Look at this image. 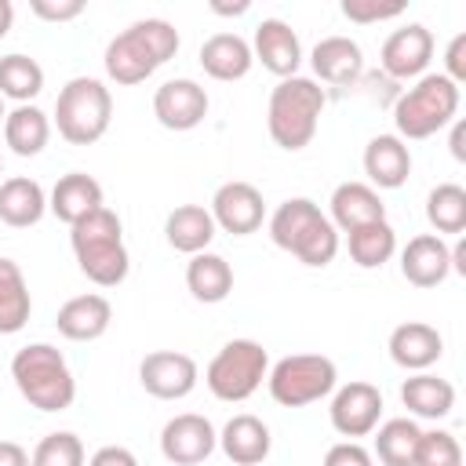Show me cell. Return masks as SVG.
I'll return each instance as SVG.
<instances>
[{"mask_svg": "<svg viewBox=\"0 0 466 466\" xmlns=\"http://www.w3.org/2000/svg\"><path fill=\"white\" fill-rule=\"evenodd\" d=\"M44 91V66L29 55H4L0 58V98L29 106Z\"/></svg>", "mask_w": 466, "mask_h": 466, "instance_id": "cell-34", "label": "cell"}, {"mask_svg": "<svg viewBox=\"0 0 466 466\" xmlns=\"http://www.w3.org/2000/svg\"><path fill=\"white\" fill-rule=\"evenodd\" d=\"M0 466H33V462L18 441H0Z\"/></svg>", "mask_w": 466, "mask_h": 466, "instance_id": "cell-43", "label": "cell"}, {"mask_svg": "<svg viewBox=\"0 0 466 466\" xmlns=\"http://www.w3.org/2000/svg\"><path fill=\"white\" fill-rule=\"evenodd\" d=\"M84 0H29V11L44 22H73L84 15Z\"/></svg>", "mask_w": 466, "mask_h": 466, "instance_id": "cell-40", "label": "cell"}, {"mask_svg": "<svg viewBox=\"0 0 466 466\" xmlns=\"http://www.w3.org/2000/svg\"><path fill=\"white\" fill-rule=\"evenodd\" d=\"M328 419H331L335 433H342L346 441H357V437L375 433V426L382 419V393H379V386H371L364 379H353L346 386H335L331 390Z\"/></svg>", "mask_w": 466, "mask_h": 466, "instance_id": "cell-10", "label": "cell"}, {"mask_svg": "<svg viewBox=\"0 0 466 466\" xmlns=\"http://www.w3.org/2000/svg\"><path fill=\"white\" fill-rule=\"evenodd\" d=\"M218 448V433L208 415L182 411L164 422L160 430V455L175 466H200Z\"/></svg>", "mask_w": 466, "mask_h": 466, "instance_id": "cell-12", "label": "cell"}, {"mask_svg": "<svg viewBox=\"0 0 466 466\" xmlns=\"http://www.w3.org/2000/svg\"><path fill=\"white\" fill-rule=\"evenodd\" d=\"M433 58V33L422 22H408L382 40L379 62L393 80H419Z\"/></svg>", "mask_w": 466, "mask_h": 466, "instance_id": "cell-14", "label": "cell"}, {"mask_svg": "<svg viewBox=\"0 0 466 466\" xmlns=\"http://www.w3.org/2000/svg\"><path fill=\"white\" fill-rule=\"evenodd\" d=\"M102 204H106L102 182L91 178V175H84V171H69V175H62V178L55 182L51 197H47V211H51L58 222H66V226L80 222L84 215L98 211Z\"/></svg>", "mask_w": 466, "mask_h": 466, "instance_id": "cell-23", "label": "cell"}, {"mask_svg": "<svg viewBox=\"0 0 466 466\" xmlns=\"http://www.w3.org/2000/svg\"><path fill=\"white\" fill-rule=\"evenodd\" d=\"M11 379L36 411H66L76 397V379L51 342H29L11 357Z\"/></svg>", "mask_w": 466, "mask_h": 466, "instance_id": "cell-5", "label": "cell"}, {"mask_svg": "<svg viewBox=\"0 0 466 466\" xmlns=\"http://www.w3.org/2000/svg\"><path fill=\"white\" fill-rule=\"evenodd\" d=\"M328 208H331V215H328L331 226L342 229V233L386 218V204H382L379 189H371L368 182H339V186L331 189Z\"/></svg>", "mask_w": 466, "mask_h": 466, "instance_id": "cell-22", "label": "cell"}, {"mask_svg": "<svg viewBox=\"0 0 466 466\" xmlns=\"http://www.w3.org/2000/svg\"><path fill=\"white\" fill-rule=\"evenodd\" d=\"M33 313L29 284L15 258H0V335H15L25 328Z\"/></svg>", "mask_w": 466, "mask_h": 466, "instance_id": "cell-31", "label": "cell"}, {"mask_svg": "<svg viewBox=\"0 0 466 466\" xmlns=\"http://www.w3.org/2000/svg\"><path fill=\"white\" fill-rule=\"evenodd\" d=\"M451 157L466 160V124L462 120H451Z\"/></svg>", "mask_w": 466, "mask_h": 466, "instance_id": "cell-44", "label": "cell"}, {"mask_svg": "<svg viewBox=\"0 0 466 466\" xmlns=\"http://www.w3.org/2000/svg\"><path fill=\"white\" fill-rule=\"evenodd\" d=\"M441 353H444V339L426 320H404L390 331V357L404 371H426L441 360Z\"/></svg>", "mask_w": 466, "mask_h": 466, "instance_id": "cell-19", "label": "cell"}, {"mask_svg": "<svg viewBox=\"0 0 466 466\" xmlns=\"http://www.w3.org/2000/svg\"><path fill=\"white\" fill-rule=\"evenodd\" d=\"M178 51V29L167 18H138L106 44V76L120 87L149 80Z\"/></svg>", "mask_w": 466, "mask_h": 466, "instance_id": "cell-1", "label": "cell"}, {"mask_svg": "<svg viewBox=\"0 0 466 466\" xmlns=\"http://www.w3.org/2000/svg\"><path fill=\"white\" fill-rule=\"evenodd\" d=\"M320 466H375V459L360 441H339V444H331L324 451Z\"/></svg>", "mask_w": 466, "mask_h": 466, "instance_id": "cell-39", "label": "cell"}, {"mask_svg": "<svg viewBox=\"0 0 466 466\" xmlns=\"http://www.w3.org/2000/svg\"><path fill=\"white\" fill-rule=\"evenodd\" d=\"M47 211V193L36 178L15 175L0 182V222L11 229H29L44 218Z\"/></svg>", "mask_w": 466, "mask_h": 466, "instance_id": "cell-26", "label": "cell"}, {"mask_svg": "<svg viewBox=\"0 0 466 466\" xmlns=\"http://www.w3.org/2000/svg\"><path fill=\"white\" fill-rule=\"evenodd\" d=\"M113 120V95L95 76H73L55 98V127L69 146H95Z\"/></svg>", "mask_w": 466, "mask_h": 466, "instance_id": "cell-7", "label": "cell"}, {"mask_svg": "<svg viewBox=\"0 0 466 466\" xmlns=\"http://www.w3.org/2000/svg\"><path fill=\"white\" fill-rule=\"evenodd\" d=\"M266 371H269V353H266L262 342H255V339H229L211 357V364L204 371V382H208V390L218 400L240 404V400H248L262 386Z\"/></svg>", "mask_w": 466, "mask_h": 466, "instance_id": "cell-9", "label": "cell"}, {"mask_svg": "<svg viewBox=\"0 0 466 466\" xmlns=\"http://www.w3.org/2000/svg\"><path fill=\"white\" fill-rule=\"evenodd\" d=\"M309 66L324 84H353L364 73V51L357 40L350 36H324L317 40V47L309 51Z\"/></svg>", "mask_w": 466, "mask_h": 466, "instance_id": "cell-25", "label": "cell"}, {"mask_svg": "<svg viewBox=\"0 0 466 466\" xmlns=\"http://www.w3.org/2000/svg\"><path fill=\"white\" fill-rule=\"evenodd\" d=\"M451 273V248L437 233H419L400 251V277L411 288H437Z\"/></svg>", "mask_w": 466, "mask_h": 466, "instance_id": "cell-17", "label": "cell"}, {"mask_svg": "<svg viewBox=\"0 0 466 466\" xmlns=\"http://www.w3.org/2000/svg\"><path fill=\"white\" fill-rule=\"evenodd\" d=\"M197 379H200L197 360L189 353H178V350H153L138 364V382L157 400H182V397H189L197 390Z\"/></svg>", "mask_w": 466, "mask_h": 466, "instance_id": "cell-11", "label": "cell"}, {"mask_svg": "<svg viewBox=\"0 0 466 466\" xmlns=\"http://www.w3.org/2000/svg\"><path fill=\"white\" fill-rule=\"evenodd\" d=\"M462 91L444 73H422L393 106V124L400 142H419L448 127L459 113Z\"/></svg>", "mask_w": 466, "mask_h": 466, "instance_id": "cell-6", "label": "cell"}, {"mask_svg": "<svg viewBox=\"0 0 466 466\" xmlns=\"http://www.w3.org/2000/svg\"><path fill=\"white\" fill-rule=\"evenodd\" d=\"M324 87L313 76H288L269 91V106H266V127L269 138L288 149L299 153L313 142L320 113H324Z\"/></svg>", "mask_w": 466, "mask_h": 466, "instance_id": "cell-4", "label": "cell"}, {"mask_svg": "<svg viewBox=\"0 0 466 466\" xmlns=\"http://www.w3.org/2000/svg\"><path fill=\"white\" fill-rule=\"evenodd\" d=\"M69 244H73V258L80 273L98 288H116L131 269L120 215L106 204L69 226Z\"/></svg>", "mask_w": 466, "mask_h": 466, "instance_id": "cell-2", "label": "cell"}, {"mask_svg": "<svg viewBox=\"0 0 466 466\" xmlns=\"http://www.w3.org/2000/svg\"><path fill=\"white\" fill-rule=\"evenodd\" d=\"M87 466H138V459H135V451H127L120 444H106L87 459Z\"/></svg>", "mask_w": 466, "mask_h": 466, "instance_id": "cell-42", "label": "cell"}, {"mask_svg": "<svg viewBox=\"0 0 466 466\" xmlns=\"http://www.w3.org/2000/svg\"><path fill=\"white\" fill-rule=\"evenodd\" d=\"M411 466H462L459 437L448 433V430H422Z\"/></svg>", "mask_w": 466, "mask_h": 466, "instance_id": "cell-37", "label": "cell"}, {"mask_svg": "<svg viewBox=\"0 0 466 466\" xmlns=\"http://www.w3.org/2000/svg\"><path fill=\"white\" fill-rule=\"evenodd\" d=\"M208 91L189 80V76H178V80H164L153 95V116L160 120V127L167 131H193L204 124L208 116Z\"/></svg>", "mask_w": 466, "mask_h": 466, "instance_id": "cell-15", "label": "cell"}, {"mask_svg": "<svg viewBox=\"0 0 466 466\" xmlns=\"http://www.w3.org/2000/svg\"><path fill=\"white\" fill-rule=\"evenodd\" d=\"M426 222L433 226L437 237H444V233L462 237V229H466V189L459 182L433 186L430 197H426Z\"/></svg>", "mask_w": 466, "mask_h": 466, "instance_id": "cell-35", "label": "cell"}, {"mask_svg": "<svg viewBox=\"0 0 466 466\" xmlns=\"http://www.w3.org/2000/svg\"><path fill=\"white\" fill-rule=\"evenodd\" d=\"M4 116H7V109H4V98H0V124H4Z\"/></svg>", "mask_w": 466, "mask_h": 466, "instance_id": "cell-48", "label": "cell"}, {"mask_svg": "<svg viewBox=\"0 0 466 466\" xmlns=\"http://www.w3.org/2000/svg\"><path fill=\"white\" fill-rule=\"evenodd\" d=\"M51 138V120L40 106H15L7 116H4V142L15 157H36L44 153Z\"/></svg>", "mask_w": 466, "mask_h": 466, "instance_id": "cell-30", "label": "cell"}, {"mask_svg": "<svg viewBox=\"0 0 466 466\" xmlns=\"http://www.w3.org/2000/svg\"><path fill=\"white\" fill-rule=\"evenodd\" d=\"M269 240L302 266H328L339 255V229L309 197H288L269 215Z\"/></svg>", "mask_w": 466, "mask_h": 466, "instance_id": "cell-3", "label": "cell"}, {"mask_svg": "<svg viewBox=\"0 0 466 466\" xmlns=\"http://www.w3.org/2000/svg\"><path fill=\"white\" fill-rule=\"evenodd\" d=\"M342 15L357 25H371V22H386V18H397L404 15V4L400 0H342Z\"/></svg>", "mask_w": 466, "mask_h": 466, "instance_id": "cell-38", "label": "cell"}, {"mask_svg": "<svg viewBox=\"0 0 466 466\" xmlns=\"http://www.w3.org/2000/svg\"><path fill=\"white\" fill-rule=\"evenodd\" d=\"M364 175L371 189H400L411 175V149L397 135H375L364 146Z\"/></svg>", "mask_w": 466, "mask_h": 466, "instance_id": "cell-21", "label": "cell"}, {"mask_svg": "<svg viewBox=\"0 0 466 466\" xmlns=\"http://www.w3.org/2000/svg\"><path fill=\"white\" fill-rule=\"evenodd\" d=\"M451 273H466V240L459 237V244L451 248Z\"/></svg>", "mask_w": 466, "mask_h": 466, "instance_id": "cell-46", "label": "cell"}, {"mask_svg": "<svg viewBox=\"0 0 466 466\" xmlns=\"http://www.w3.org/2000/svg\"><path fill=\"white\" fill-rule=\"evenodd\" d=\"M109 324H113V306L98 291H87V295H76V299L62 302L58 317H55L58 335L69 339V342H95L109 331Z\"/></svg>", "mask_w": 466, "mask_h": 466, "instance_id": "cell-18", "label": "cell"}, {"mask_svg": "<svg viewBox=\"0 0 466 466\" xmlns=\"http://www.w3.org/2000/svg\"><path fill=\"white\" fill-rule=\"evenodd\" d=\"M419 422L415 419H386L375 426V455L382 466H411L415 462V444H419Z\"/></svg>", "mask_w": 466, "mask_h": 466, "instance_id": "cell-33", "label": "cell"}, {"mask_svg": "<svg viewBox=\"0 0 466 466\" xmlns=\"http://www.w3.org/2000/svg\"><path fill=\"white\" fill-rule=\"evenodd\" d=\"M186 288H189V295L197 302L215 306V302L229 299V291H233V269L215 251L189 255V262H186Z\"/></svg>", "mask_w": 466, "mask_h": 466, "instance_id": "cell-29", "label": "cell"}, {"mask_svg": "<svg viewBox=\"0 0 466 466\" xmlns=\"http://www.w3.org/2000/svg\"><path fill=\"white\" fill-rule=\"evenodd\" d=\"M218 448L222 455L233 462V466H258L269 459V448H273V437H269V426L258 419V415H233L222 433H218Z\"/></svg>", "mask_w": 466, "mask_h": 466, "instance_id": "cell-20", "label": "cell"}, {"mask_svg": "<svg viewBox=\"0 0 466 466\" xmlns=\"http://www.w3.org/2000/svg\"><path fill=\"white\" fill-rule=\"evenodd\" d=\"M11 25H15V4L11 0H0V40L11 33Z\"/></svg>", "mask_w": 466, "mask_h": 466, "instance_id": "cell-45", "label": "cell"}, {"mask_svg": "<svg viewBox=\"0 0 466 466\" xmlns=\"http://www.w3.org/2000/svg\"><path fill=\"white\" fill-rule=\"evenodd\" d=\"M346 248H350V258L360 266V269H379L393 258L397 251V233L393 226L382 218V222H368V226H357L346 233Z\"/></svg>", "mask_w": 466, "mask_h": 466, "instance_id": "cell-32", "label": "cell"}, {"mask_svg": "<svg viewBox=\"0 0 466 466\" xmlns=\"http://www.w3.org/2000/svg\"><path fill=\"white\" fill-rule=\"evenodd\" d=\"M400 400L415 419H448L455 408V386L441 375L415 371L400 382Z\"/></svg>", "mask_w": 466, "mask_h": 466, "instance_id": "cell-28", "label": "cell"}, {"mask_svg": "<svg viewBox=\"0 0 466 466\" xmlns=\"http://www.w3.org/2000/svg\"><path fill=\"white\" fill-rule=\"evenodd\" d=\"M0 175H4V157H0Z\"/></svg>", "mask_w": 466, "mask_h": 466, "instance_id": "cell-49", "label": "cell"}, {"mask_svg": "<svg viewBox=\"0 0 466 466\" xmlns=\"http://www.w3.org/2000/svg\"><path fill=\"white\" fill-rule=\"evenodd\" d=\"M266 386L280 408H306L339 386V368L324 353H291L266 371Z\"/></svg>", "mask_w": 466, "mask_h": 466, "instance_id": "cell-8", "label": "cell"}, {"mask_svg": "<svg viewBox=\"0 0 466 466\" xmlns=\"http://www.w3.org/2000/svg\"><path fill=\"white\" fill-rule=\"evenodd\" d=\"M251 44L240 36V33H215L200 44V66L211 80H222V84H233V80H244L251 73Z\"/></svg>", "mask_w": 466, "mask_h": 466, "instance_id": "cell-24", "label": "cell"}, {"mask_svg": "<svg viewBox=\"0 0 466 466\" xmlns=\"http://www.w3.org/2000/svg\"><path fill=\"white\" fill-rule=\"evenodd\" d=\"M33 466H87V455H84V441L69 430H58V433H47L36 441L33 455H29Z\"/></svg>", "mask_w": 466, "mask_h": 466, "instance_id": "cell-36", "label": "cell"}, {"mask_svg": "<svg viewBox=\"0 0 466 466\" xmlns=\"http://www.w3.org/2000/svg\"><path fill=\"white\" fill-rule=\"evenodd\" d=\"M444 76L451 84H462L466 80V33H455L448 51H444Z\"/></svg>", "mask_w": 466, "mask_h": 466, "instance_id": "cell-41", "label": "cell"}, {"mask_svg": "<svg viewBox=\"0 0 466 466\" xmlns=\"http://www.w3.org/2000/svg\"><path fill=\"white\" fill-rule=\"evenodd\" d=\"M164 237L182 255H200L215 240V218L204 204H178L164 218Z\"/></svg>", "mask_w": 466, "mask_h": 466, "instance_id": "cell-27", "label": "cell"}, {"mask_svg": "<svg viewBox=\"0 0 466 466\" xmlns=\"http://www.w3.org/2000/svg\"><path fill=\"white\" fill-rule=\"evenodd\" d=\"M251 55H255V62H262V69H269V73L280 76V80L299 76L302 44H299V33H295L284 18H262V22L255 25Z\"/></svg>", "mask_w": 466, "mask_h": 466, "instance_id": "cell-16", "label": "cell"}, {"mask_svg": "<svg viewBox=\"0 0 466 466\" xmlns=\"http://www.w3.org/2000/svg\"><path fill=\"white\" fill-rule=\"evenodd\" d=\"M208 211H211V218H215V229H226V233H233V237H248V233H255V229L262 226V218H266V200H262V193H258L251 182L233 178V182H222V186L215 189Z\"/></svg>", "mask_w": 466, "mask_h": 466, "instance_id": "cell-13", "label": "cell"}, {"mask_svg": "<svg viewBox=\"0 0 466 466\" xmlns=\"http://www.w3.org/2000/svg\"><path fill=\"white\" fill-rule=\"evenodd\" d=\"M211 11H218V15H244L248 4H233V7H226V4H211Z\"/></svg>", "mask_w": 466, "mask_h": 466, "instance_id": "cell-47", "label": "cell"}]
</instances>
